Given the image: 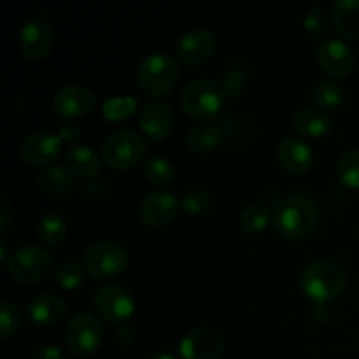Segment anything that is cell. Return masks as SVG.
<instances>
[{
    "label": "cell",
    "instance_id": "1",
    "mask_svg": "<svg viewBox=\"0 0 359 359\" xmlns=\"http://www.w3.org/2000/svg\"><path fill=\"white\" fill-rule=\"evenodd\" d=\"M319 209L309 193H294L277 203L273 214L276 230L286 238H305L316 230Z\"/></svg>",
    "mask_w": 359,
    "mask_h": 359
},
{
    "label": "cell",
    "instance_id": "2",
    "mask_svg": "<svg viewBox=\"0 0 359 359\" xmlns=\"http://www.w3.org/2000/svg\"><path fill=\"white\" fill-rule=\"evenodd\" d=\"M302 290L316 302H326L335 298L346 290L347 272L339 262L319 258L307 263L300 277Z\"/></svg>",
    "mask_w": 359,
    "mask_h": 359
},
{
    "label": "cell",
    "instance_id": "3",
    "mask_svg": "<svg viewBox=\"0 0 359 359\" xmlns=\"http://www.w3.org/2000/svg\"><path fill=\"white\" fill-rule=\"evenodd\" d=\"M179 65L174 56L168 53H149L140 62L137 77L139 84L146 93L149 95H165L177 79Z\"/></svg>",
    "mask_w": 359,
    "mask_h": 359
},
{
    "label": "cell",
    "instance_id": "4",
    "mask_svg": "<svg viewBox=\"0 0 359 359\" xmlns=\"http://www.w3.org/2000/svg\"><path fill=\"white\" fill-rule=\"evenodd\" d=\"M84 269L97 279L118 276L128 263V252L121 244L107 238L95 241L84 249Z\"/></svg>",
    "mask_w": 359,
    "mask_h": 359
},
{
    "label": "cell",
    "instance_id": "5",
    "mask_svg": "<svg viewBox=\"0 0 359 359\" xmlns=\"http://www.w3.org/2000/svg\"><path fill=\"white\" fill-rule=\"evenodd\" d=\"M11 277L20 283H39L53 269V255L41 245H21L7 259Z\"/></svg>",
    "mask_w": 359,
    "mask_h": 359
},
{
    "label": "cell",
    "instance_id": "6",
    "mask_svg": "<svg viewBox=\"0 0 359 359\" xmlns=\"http://www.w3.org/2000/svg\"><path fill=\"white\" fill-rule=\"evenodd\" d=\"M219 83L212 79H193L182 90L181 104L184 111L195 119H207L217 114L223 105Z\"/></svg>",
    "mask_w": 359,
    "mask_h": 359
},
{
    "label": "cell",
    "instance_id": "7",
    "mask_svg": "<svg viewBox=\"0 0 359 359\" xmlns=\"http://www.w3.org/2000/svg\"><path fill=\"white\" fill-rule=\"evenodd\" d=\"M104 340V326L97 316L79 312L69 321L65 328V344L76 356H90L97 353Z\"/></svg>",
    "mask_w": 359,
    "mask_h": 359
},
{
    "label": "cell",
    "instance_id": "8",
    "mask_svg": "<svg viewBox=\"0 0 359 359\" xmlns=\"http://www.w3.org/2000/svg\"><path fill=\"white\" fill-rule=\"evenodd\" d=\"M146 142L137 132L130 128H118L109 133L102 146V154L114 168L133 167L142 158Z\"/></svg>",
    "mask_w": 359,
    "mask_h": 359
},
{
    "label": "cell",
    "instance_id": "9",
    "mask_svg": "<svg viewBox=\"0 0 359 359\" xmlns=\"http://www.w3.org/2000/svg\"><path fill=\"white\" fill-rule=\"evenodd\" d=\"M95 307L107 321L121 325L135 309V300L126 287L119 284H104L95 293Z\"/></svg>",
    "mask_w": 359,
    "mask_h": 359
},
{
    "label": "cell",
    "instance_id": "10",
    "mask_svg": "<svg viewBox=\"0 0 359 359\" xmlns=\"http://www.w3.org/2000/svg\"><path fill=\"white\" fill-rule=\"evenodd\" d=\"M20 46L25 56L32 60H41L51 51L53 28L46 13H39L25 21L20 32Z\"/></svg>",
    "mask_w": 359,
    "mask_h": 359
},
{
    "label": "cell",
    "instance_id": "11",
    "mask_svg": "<svg viewBox=\"0 0 359 359\" xmlns=\"http://www.w3.org/2000/svg\"><path fill=\"white\" fill-rule=\"evenodd\" d=\"M179 209H181V198H177L175 193L160 189L144 196L139 214L144 223L149 226H165L177 216Z\"/></svg>",
    "mask_w": 359,
    "mask_h": 359
},
{
    "label": "cell",
    "instance_id": "12",
    "mask_svg": "<svg viewBox=\"0 0 359 359\" xmlns=\"http://www.w3.org/2000/svg\"><path fill=\"white\" fill-rule=\"evenodd\" d=\"M179 351L186 359H217L224 351V340L216 330L202 326L186 333Z\"/></svg>",
    "mask_w": 359,
    "mask_h": 359
},
{
    "label": "cell",
    "instance_id": "13",
    "mask_svg": "<svg viewBox=\"0 0 359 359\" xmlns=\"http://www.w3.org/2000/svg\"><path fill=\"white\" fill-rule=\"evenodd\" d=\"M21 156L32 165H49L58 158L62 151V140L58 133L37 130L21 140Z\"/></svg>",
    "mask_w": 359,
    "mask_h": 359
},
{
    "label": "cell",
    "instance_id": "14",
    "mask_svg": "<svg viewBox=\"0 0 359 359\" xmlns=\"http://www.w3.org/2000/svg\"><path fill=\"white\" fill-rule=\"evenodd\" d=\"M95 93L86 86L81 84H69V86L60 88L53 98V107L56 114L65 116V118H79L86 116L95 107Z\"/></svg>",
    "mask_w": 359,
    "mask_h": 359
},
{
    "label": "cell",
    "instance_id": "15",
    "mask_svg": "<svg viewBox=\"0 0 359 359\" xmlns=\"http://www.w3.org/2000/svg\"><path fill=\"white\" fill-rule=\"evenodd\" d=\"M216 35L209 28L196 27L186 32L177 42V56L188 65H196L212 56L216 51Z\"/></svg>",
    "mask_w": 359,
    "mask_h": 359
},
{
    "label": "cell",
    "instance_id": "16",
    "mask_svg": "<svg viewBox=\"0 0 359 359\" xmlns=\"http://www.w3.org/2000/svg\"><path fill=\"white\" fill-rule=\"evenodd\" d=\"M316 56H318V63L321 65V69L335 77L347 76L354 65L353 49L342 39L332 37L319 42Z\"/></svg>",
    "mask_w": 359,
    "mask_h": 359
},
{
    "label": "cell",
    "instance_id": "17",
    "mask_svg": "<svg viewBox=\"0 0 359 359\" xmlns=\"http://www.w3.org/2000/svg\"><path fill=\"white\" fill-rule=\"evenodd\" d=\"M172 123H174L172 107L160 98H149L140 107L139 125L151 140L165 139L170 133Z\"/></svg>",
    "mask_w": 359,
    "mask_h": 359
},
{
    "label": "cell",
    "instance_id": "18",
    "mask_svg": "<svg viewBox=\"0 0 359 359\" xmlns=\"http://www.w3.org/2000/svg\"><path fill=\"white\" fill-rule=\"evenodd\" d=\"M277 158L280 165L291 174H304L311 168L312 160V147L305 142L304 139L294 135H287L279 140L277 144Z\"/></svg>",
    "mask_w": 359,
    "mask_h": 359
},
{
    "label": "cell",
    "instance_id": "19",
    "mask_svg": "<svg viewBox=\"0 0 359 359\" xmlns=\"http://www.w3.org/2000/svg\"><path fill=\"white\" fill-rule=\"evenodd\" d=\"M28 318L41 326H49L58 323L65 314V302L51 293L37 294L27 305Z\"/></svg>",
    "mask_w": 359,
    "mask_h": 359
},
{
    "label": "cell",
    "instance_id": "20",
    "mask_svg": "<svg viewBox=\"0 0 359 359\" xmlns=\"http://www.w3.org/2000/svg\"><path fill=\"white\" fill-rule=\"evenodd\" d=\"M293 125L302 135L321 137L332 130L333 121L325 109L316 107V105H307V107H302L294 114Z\"/></svg>",
    "mask_w": 359,
    "mask_h": 359
},
{
    "label": "cell",
    "instance_id": "21",
    "mask_svg": "<svg viewBox=\"0 0 359 359\" xmlns=\"http://www.w3.org/2000/svg\"><path fill=\"white\" fill-rule=\"evenodd\" d=\"M65 165L74 175L93 177L100 170V158L91 147L84 144H74L65 153Z\"/></svg>",
    "mask_w": 359,
    "mask_h": 359
},
{
    "label": "cell",
    "instance_id": "22",
    "mask_svg": "<svg viewBox=\"0 0 359 359\" xmlns=\"http://www.w3.org/2000/svg\"><path fill=\"white\" fill-rule=\"evenodd\" d=\"M337 32L347 39H359V0H337L332 6Z\"/></svg>",
    "mask_w": 359,
    "mask_h": 359
},
{
    "label": "cell",
    "instance_id": "23",
    "mask_svg": "<svg viewBox=\"0 0 359 359\" xmlns=\"http://www.w3.org/2000/svg\"><path fill=\"white\" fill-rule=\"evenodd\" d=\"M37 184L48 195H62L74 188L76 179L69 168L62 165H51L37 175Z\"/></svg>",
    "mask_w": 359,
    "mask_h": 359
},
{
    "label": "cell",
    "instance_id": "24",
    "mask_svg": "<svg viewBox=\"0 0 359 359\" xmlns=\"http://www.w3.org/2000/svg\"><path fill=\"white\" fill-rule=\"evenodd\" d=\"M221 140H223V132L219 126L212 125V123H200V125L193 126L186 135V142L196 153H207V151L214 149Z\"/></svg>",
    "mask_w": 359,
    "mask_h": 359
},
{
    "label": "cell",
    "instance_id": "25",
    "mask_svg": "<svg viewBox=\"0 0 359 359\" xmlns=\"http://www.w3.org/2000/svg\"><path fill=\"white\" fill-rule=\"evenodd\" d=\"M67 233V221L56 210H46L39 219V235L49 245H56L62 242Z\"/></svg>",
    "mask_w": 359,
    "mask_h": 359
},
{
    "label": "cell",
    "instance_id": "26",
    "mask_svg": "<svg viewBox=\"0 0 359 359\" xmlns=\"http://www.w3.org/2000/svg\"><path fill=\"white\" fill-rule=\"evenodd\" d=\"M144 174L151 184L165 186L174 179V165L161 154H151L144 161Z\"/></svg>",
    "mask_w": 359,
    "mask_h": 359
},
{
    "label": "cell",
    "instance_id": "27",
    "mask_svg": "<svg viewBox=\"0 0 359 359\" xmlns=\"http://www.w3.org/2000/svg\"><path fill=\"white\" fill-rule=\"evenodd\" d=\"M337 175L349 188H359V149H347L337 161Z\"/></svg>",
    "mask_w": 359,
    "mask_h": 359
},
{
    "label": "cell",
    "instance_id": "28",
    "mask_svg": "<svg viewBox=\"0 0 359 359\" xmlns=\"http://www.w3.org/2000/svg\"><path fill=\"white\" fill-rule=\"evenodd\" d=\"M270 209L262 202H252L245 205L241 212V226L245 231H262L269 224Z\"/></svg>",
    "mask_w": 359,
    "mask_h": 359
},
{
    "label": "cell",
    "instance_id": "29",
    "mask_svg": "<svg viewBox=\"0 0 359 359\" xmlns=\"http://www.w3.org/2000/svg\"><path fill=\"white\" fill-rule=\"evenodd\" d=\"M312 93H314V100L321 105V109L337 107V105L342 104L344 100L342 86H340L337 81H332V79L318 81Z\"/></svg>",
    "mask_w": 359,
    "mask_h": 359
},
{
    "label": "cell",
    "instance_id": "30",
    "mask_svg": "<svg viewBox=\"0 0 359 359\" xmlns=\"http://www.w3.org/2000/svg\"><path fill=\"white\" fill-rule=\"evenodd\" d=\"M137 109V100L132 95H118V97L105 98L102 104V112L107 119L118 121V119L126 118Z\"/></svg>",
    "mask_w": 359,
    "mask_h": 359
},
{
    "label": "cell",
    "instance_id": "31",
    "mask_svg": "<svg viewBox=\"0 0 359 359\" xmlns=\"http://www.w3.org/2000/svg\"><path fill=\"white\" fill-rule=\"evenodd\" d=\"M330 23V13L326 11L325 6H312L311 9L305 13L304 16V28L307 32V35H311L312 39H319L326 32Z\"/></svg>",
    "mask_w": 359,
    "mask_h": 359
},
{
    "label": "cell",
    "instance_id": "32",
    "mask_svg": "<svg viewBox=\"0 0 359 359\" xmlns=\"http://www.w3.org/2000/svg\"><path fill=\"white\" fill-rule=\"evenodd\" d=\"M84 279V269L76 262H63L56 266L55 280L65 290L77 287Z\"/></svg>",
    "mask_w": 359,
    "mask_h": 359
},
{
    "label": "cell",
    "instance_id": "33",
    "mask_svg": "<svg viewBox=\"0 0 359 359\" xmlns=\"http://www.w3.org/2000/svg\"><path fill=\"white\" fill-rule=\"evenodd\" d=\"M23 316H21L20 307L13 302H2L0 304V337L7 339L13 335L18 328L21 326Z\"/></svg>",
    "mask_w": 359,
    "mask_h": 359
},
{
    "label": "cell",
    "instance_id": "34",
    "mask_svg": "<svg viewBox=\"0 0 359 359\" xmlns=\"http://www.w3.org/2000/svg\"><path fill=\"white\" fill-rule=\"evenodd\" d=\"M210 205H212L210 195L205 189L200 188L188 189L181 198V207L188 214H205L210 209Z\"/></svg>",
    "mask_w": 359,
    "mask_h": 359
},
{
    "label": "cell",
    "instance_id": "35",
    "mask_svg": "<svg viewBox=\"0 0 359 359\" xmlns=\"http://www.w3.org/2000/svg\"><path fill=\"white\" fill-rule=\"evenodd\" d=\"M245 84V72L242 67L233 65L224 72L223 81L219 83L223 98H237Z\"/></svg>",
    "mask_w": 359,
    "mask_h": 359
},
{
    "label": "cell",
    "instance_id": "36",
    "mask_svg": "<svg viewBox=\"0 0 359 359\" xmlns=\"http://www.w3.org/2000/svg\"><path fill=\"white\" fill-rule=\"evenodd\" d=\"M83 130H81V125H77L76 121H65L58 126V137L62 142L74 144L81 137Z\"/></svg>",
    "mask_w": 359,
    "mask_h": 359
},
{
    "label": "cell",
    "instance_id": "37",
    "mask_svg": "<svg viewBox=\"0 0 359 359\" xmlns=\"http://www.w3.org/2000/svg\"><path fill=\"white\" fill-rule=\"evenodd\" d=\"M32 359H65V354L58 346H42L35 349Z\"/></svg>",
    "mask_w": 359,
    "mask_h": 359
},
{
    "label": "cell",
    "instance_id": "38",
    "mask_svg": "<svg viewBox=\"0 0 359 359\" xmlns=\"http://www.w3.org/2000/svg\"><path fill=\"white\" fill-rule=\"evenodd\" d=\"M309 318H311L312 323H316V325H323V323L328 319V307L325 305V302H316V304L309 309Z\"/></svg>",
    "mask_w": 359,
    "mask_h": 359
},
{
    "label": "cell",
    "instance_id": "39",
    "mask_svg": "<svg viewBox=\"0 0 359 359\" xmlns=\"http://www.w3.org/2000/svg\"><path fill=\"white\" fill-rule=\"evenodd\" d=\"M2 207H0V230L7 231L11 226V212H9V207H7V195L2 191Z\"/></svg>",
    "mask_w": 359,
    "mask_h": 359
},
{
    "label": "cell",
    "instance_id": "40",
    "mask_svg": "<svg viewBox=\"0 0 359 359\" xmlns=\"http://www.w3.org/2000/svg\"><path fill=\"white\" fill-rule=\"evenodd\" d=\"M147 359H177L174 356V354H168V353H158V354H153L151 358Z\"/></svg>",
    "mask_w": 359,
    "mask_h": 359
}]
</instances>
